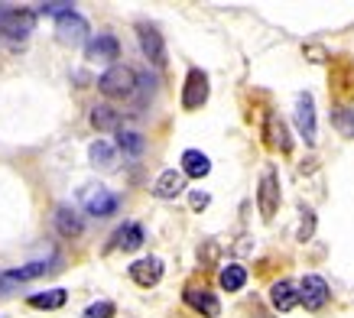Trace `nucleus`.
<instances>
[{
	"label": "nucleus",
	"instance_id": "nucleus-18",
	"mask_svg": "<svg viewBox=\"0 0 354 318\" xmlns=\"http://www.w3.org/2000/svg\"><path fill=\"white\" fill-rule=\"evenodd\" d=\"M88 159L95 162L97 169H111L114 159H118V140H95L88 147Z\"/></svg>",
	"mask_w": 354,
	"mask_h": 318
},
{
	"label": "nucleus",
	"instance_id": "nucleus-13",
	"mask_svg": "<svg viewBox=\"0 0 354 318\" xmlns=\"http://www.w3.org/2000/svg\"><path fill=\"white\" fill-rule=\"evenodd\" d=\"M296 302H299V289L292 279H279L270 286V306L277 312H290V308H296Z\"/></svg>",
	"mask_w": 354,
	"mask_h": 318
},
{
	"label": "nucleus",
	"instance_id": "nucleus-10",
	"mask_svg": "<svg viewBox=\"0 0 354 318\" xmlns=\"http://www.w3.org/2000/svg\"><path fill=\"white\" fill-rule=\"evenodd\" d=\"M185 306H192L198 315L205 318H218L221 315V302H218V296L212 292V289H202V286H185L183 292Z\"/></svg>",
	"mask_w": 354,
	"mask_h": 318
},
{
	"label": "nucleus",
	"instance_id": "nucleus-21",
	"mask_svg": "<svg viewBox=\"0 0 354 318\" xmlns=\"http://www.w3.org/2000/svg\"><path fill=\"white\" fill-rule=\"evenodd\" d=\"M218 283H221L225 292H237V289H244V283H247V270L241 263H227L225 270L218 273Z\"/></svg>",
	"mask_w": 354,
	"mask_h": 318
},
{
	"label": "nucleus",
	"instance_id": "nucleus-6",
	"mask_svg": "<svg viewBox=\"0 0 354 318\" xmlns=\"http://www.w3.org/2000/svg\"><path fill=\"white\" fill-rule=\"evenodd\" d=\"M208 91H212V85H208V75H205L202 68H189V75H185V85H183V107H185V111H198V107L208 101Z\"/></svg>",
	"mask_w": 354,
	"mask_h": 318
},
{
	"label": "nucleus",
	"instance_id": "nucleus-5",
	"mask_svg": "<svg viewBox=\"0 0 354 318\" xmlns=\"http://www.w3.org/2000/svg\"><path fill=\"white\" fill-rule=\"evenodd\" d=\"M82 205H85L88 214L108 218V214L118 212V195L108 191L104 185H85V189H82Z\"/></svg>",
	"mask_w": 354,
	"mask_h": 318
},
{
	"label": "nucleus",
	"instance_id": "nucleus-3",
	"mask_svg": "<svg viewBox=\"0 0 354 318\" xmlns=\"http://www.w3.org/2000/svg\"><path fill=\"white\" fill-rule=\"evenodd\" d=\"M36 26V13L26 7H10V10L0 13V30L7 39H26Z\"/></svg>",
	"mask_w": 354,
	"mask_h": 318
},
{
	"label": "nucleus",
	"instance_id": "nucleus-11",
	"mask_svg": "<svg viewBox=\"0 0 354 318\" xmlns=\"http://www.w3.org/2000/svg\"><path fill=\"white\" fill-rule=\"evenodd\" d=\"M162 273H166V266H162L160 256H143V260H137V263L130 266V279L143 289L156 286V283L162 279Z\"/></svg>",
	"mask_w": 354,
	"mask_h": 318
},
{
	"label": "nucleus",
	"instance_id": "nucleus-23",
	"mask_svg": "<svg viewBox=\"0 0 354 318\" xmlns=\"http://www.w3.org/2000/svg\"><path fill=\"white\" fill-rule=\"evenodd\" d=\"M118 149L124 153V156L130 159H140L143 156V137H140L137 130H118Z\"/></svg>",
	"mask_w": 354,
	"mask_h": 318
},
{
	"label": "nucleus",
	"instance_id": "nucleus-28",
	"mask_svg": "<svg viewBox=\"0 0 354 318\" xmlns=\"http://www.w3.org/2000/svg\"><path fill=\"white\" fill-rule=\"evenodd\" d=\"M189 202H192L195 212H202V208H208V191H192V195H189Z\"/></svg>",
	"mask_w": 354,
	"mask_h": 318
},
{
	"label": "nucleus",
	"instance_id": "nucleus-22",
	"mask_svg": "<svg viewBox=\"0 0 354 318\" xmlns=\"http://www.w3.org/2000/svg\"><path fill=\"white\" fill-rule=\"evenodd\" d=\"M26 302L32 308H62L68 302V292L65 289H46V292H32Z\"/></svg>",
	"mask_w": 354,
	"mask_h": 318
},
{
	"label": "nucleus",
	"instance_id": "nucleus-25",
	"mask_svg": "<svg viewBox=\"0 0 354 318\" xmlns=\"http://www.w3.org/2000/svg\"><path fill=\"white\" fill-rule=\"evenodd\" d=\"M267 140H270V143H273L277 149H283V153H290V149H292L290 130L283 127V120H279V117H270V124H267Z\"/></svg>",
	"mask_w": 354,
	"mask_h": 318
},
{
	"label": "nucleus",
	"instance_id": "nucleus-4",
	"mask_svg": "<svg viewBox=\"0 0 354 318\" xmlns=\"http://www.w3.org/2000/svg\"><path fill=\"white\" fill-rule=\"evenodd\" d=\"M137 36H140V49L147 55L150 65H166V43H162V32L156 23H137Z\"/></svg>",
	"mask_w": 354,
	"mask_h": 318
},
{
	"label": "nucleus",
	"instance_id": "nucleus-1",
	"mask_svg": "<svg viewBox=\"0 0 354 318\" xmlns=\"http://www.w3.org/2000/svg\"><path fill=\"white\" fill-rule=\"evenodd\" d=\"M97 88L108 97H127L137 88V72L130 65H108V72L97 78Z\"/></svg>",
	"mask_w": 354,
	"mask_h": 318
},
{
	"label": "nucleus",
	"instance_id": "nucleus-16",
	"mask_svg": "<svg viewBox=\"0 0 354 318\" xmlns=\"http://www.w3.org/2000/svg\"><path fill=\"white\" fill-rule=\"evenodd\" d=\"M111 247H114V250H137V247H143V227H140L137 221L120 224L118 234L111 237Z\"/></svg>",
	"mask_w": 354,
	"mask_h": 318
},
{
	"label": "nucleus",
	"instance_id": "nucleus-9",
	"mask_svg": "<svg viewBox=\"0 0 354 318\" xmlns=\"http://www.w3.org/2000/svg\"><path fill=\"white\" fill-rule=\"evenodd\" d=\"M296 127H299L302 140L315 147V97L312 91H299L296 97Z\"/></svg>",
	"mask_w": 354,
	"mask_h": 318
},
{
	"label": "nucleus",
	"instance_id": "nucleus-7",
	"mask_svg": "<svg viewBox=\"0 0 354 318\" xmlns=\"http://www.w3.org/2000/svg\"><path fill=\"white\" fill-rule=\"evenodd\" d=\"M55 32H59V39H65V43H85L88 46V20L82 13H75V7H68L65 13L55 17Z\"/></svg>",
	"mask_w": 354,
	"mask_h": 318
},
{
	"label": "nucleus",
	"instance_id": "nucleus-24",
	"mask_svg": "<svg viewBox=\"0 0 354 318\" xmlns=\"http://www.w3.org/2000/svg\"><path fill=\"white\" fill-rule=\"evenodd\" d=\"M332 124L342 137L354 140V107H344V104H335L332 107Z\"/></svg>",
	"mask_w": 354,
	"mask_h": 318
},
{
	"label": "nucleus",
	"instance_id": "nucleus-27",
	"mask_svg": "<svg viewBox=\"0 0 354 318\" xmlns=\"http://www.w3.org/2000/svg\"><path fill=\"white\" fill-rule=\"evenodd\" d=\"M85 318H114V302L101 299V302H95V306H88Z\"/></svg>",
	"mask_w": 354,
	"mask_h": 318
},
{
	"label": "nucleus",
	"instance_id": "nucleus-14",
	"mask_svg": "<svg viewBox=\"0 0 354 318\" xmlns=\"http://www.w3.org/2000/svg\"><path fill=\"white\" fill-rule=\"evenodd\" d=\"M185 189V172L183 169H162L156 185H153V195H160V198H176V195H183Z\"/></svg>",
	"mask_w": 354,
	"mask_h": 318
},
{
	"label": "nucleus",
	"instance_id": "nucleus-20",
	"mask_svg": "<svg viewBox=\"0 0 354 318\" xmlns=\"http://www.w3.org/2000/svg\"><path fill=\"white\" fill-rule=\"evenodd\" d=\"M91 127L95 130H120V114L108 104H95L91 107Z\"/></svg>",
	"mask_w": 354,
	"mask_h": 318
},
{
	"label": "nucleus",
	"instance_id": "nucleus-17",
	"mask_svg": "<svg viewBox=\"0 0 354 318\" xmlns=\"http://www.w3.org/2000/svg\"><path fill=\"white\" fill-rule=\"evenodd\" d=\"M55 231L62 234V237H78V234L85 231V221L78 218L75 208L59 205V208H55Z\"/></svg>",
	"mask_w": 354,
	"mask_h": 318
},
{
	"label": "nucleus",
	"instance_id": "nucleus-12",
	"mask_svg": "<svg viewBox=\"0 0 354 318\" xmlns=\"http://www.w3.org/2000/svg\"><path fill=\"white\" fill-rule=\"evenodd\" d=\"M299 302L306 308H322L325 302H328V286H325V279L322 276H315V273H309V276H302V283H299Z\"/></svg>",
	"mask_w": 354,
	"mask_h": 318
},
{
	"label": "nucleus",
	"instance_id": "nucleus-26",
	"mask_svg": "<svg viewBox=\"0 0 354 318\" xmlns=\"http://www.w3.org/2000/svg\"><path fill=\"white\" fill-rule=\"evenodd\" d=\"M312 231H315V212L302 205V227H299V234H296V241H302V244H306V241L312 237Z\"/></svg>",
	"mask_w": 354,
	"mask_h": 318
},
{
	"label": "nucleus",
	"instance_id": "nucleus-8",
	"mask_svg": "<svg viewBox=\"0 0 354 318\" xmlns=\"http://www.w3.org/2000/svg\"><path fill=\"white\" fill-rule=\"evenodd\" d=\"M85 55L88 62H97V65H114V59L120 55V43L114 32H101V36H95V39H88L85 46Z\"/></svg>",
	"mask_w": 354,
	"mask_h": 318
},
{
	"label": "nucleus",
	"instance_id": "nucleus-19",
	"mask_svg": "<svg viewBox=\"0 0 354 318\" xmlns=\"http://www.w3.org/2000/svg\"><path fill=\"white\" fill-rule=\"evenodd\" d=\"M183 172L185 176H192V179H205L208 172H212V159L198 153V149H185L183 153Z\"/></svg>",
	"mask_w": 354,
	"mask_h": 318
},
{
	"label": "nucleus",
	"instance_id": "nucleus-2",
	"mask_svg": "<svg viewBox=\"0 0 354 318\" xmlns=\"http://www.w3.org/2000/svg\"><path fill=\"white\" fill-rule=\"evenodd\" d=\"M257 208H260V218H263V221H270V218L279 212V176H277V169H273V166H267V169H263V176H260Z\"/></svg>",
	"mask_w": 354,
	"mask_h": 318
},
{
	"label": "nucleus",
	"instance_id": "nucleus-15",
	"mask_svg": "<svg viewBox=\"0 0 354 318\" xmlns=\"http://www.w3.org/2000/svg\"><path fill=\"white\" fill-rule=\"evenodd\" d=\"M53 270V260H36V263H26L20 270H10V273H0V286H13V283H26V279H36V276H46Z\"/></svg>",
	"mask_w": 354,
	"mask_h": 318
}]
</instances>
